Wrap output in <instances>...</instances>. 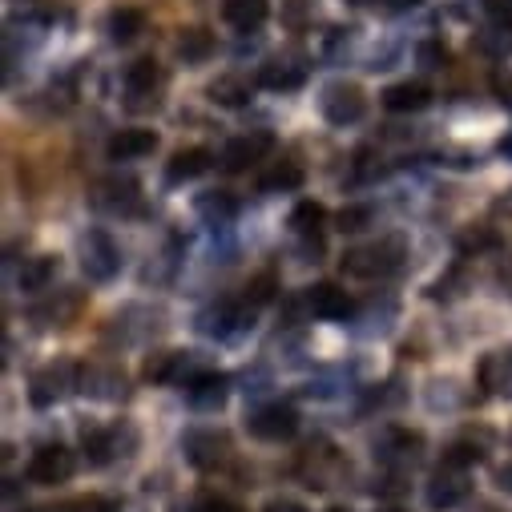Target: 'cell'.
Returning <instances> with one entry per match:
<instances>
[{"mask_svg": "<svg viewBox=\"0 0 512 512\" xmlns=\"http://www.w3.org/2000/svg\"><path fill=\"white\" fill-rule=\"evenodd\" d=\"M404 238L388 234V238H379V242H367V246H351L343 254V271L351 279H383V275H392L400 271L404 263Z\"/></svg>", "mask_w": 512, "mask_h": 512, "instance_id": "cell-1", "label": "cell"}, {"mask_svg": "<svg viewBox=\"0 0 512 512\" xmlns=\"http://www.w3.org/2000/svg\"><path fill=\"white\" fill-rule=\"evenodd\" d=\"M77 383H81V367L73 359H53L41 371H33V379H29V404L33 408H53V404H61L77 388Z\"/></svg>", "mask_w": 512, "mask_h": 512, "instance_id": "cell-2", "label": "cell"}, {"mask_svg": "<svg viewBox=\"0 0 512 512\" xmlns=\"http://www.w3.org/2000/svg\"><path fill=\"white\" fill-rule=\"evenodd\" d=\"M81 271L89 275V283H109L121 271V250L105 230H89L81 234Z\"/></svg>", "mask_w": 512, "mask_h": 512, "instance_id": "cell-3", "label": "cell"}, {"mask_svg": "<svg viewBox=\"0 0 512 512\" xmlns=\"http://www.w3.org/2000/svg\"><path fill=\"white\" fill-rule=\"evenodd\" d=\"M319 109L331 125H339V130H347V125H355L363 113H367V93L355 85V81H331L319 97Z\"/></svg>", "mask_w": 512, "mask_h": 512, "instance_id": "cell-4", "label": "cell"}, {"mask_svg": "<svg viewBox=\"0 0 512 512\" xmlns=\"http://www.w3.org/2000/svg\"><path fill=\"white\" fill-rule=\"evenodd\" d=\"M182 452L198 472H214L230 460V436L218 428H194V432H186Z\"/></svg>", "mask_w": 512, "mask_h": 512, "instance_id": "cell-5", "label": "cell"}, {"mask_svg": "<svg viewBox=\"0 0 512 512\" xmlns=\"http://www.w3.org/2000/svg\"><path fill=\"white\" fill-rule=\"evenodd\" d=\"M246 428H250L254 440L279 444V440H291L299 432V412L291 404H267V408H259V412L246 420Z\"/></svg>", "mask_w": 512, "mask_h": 512, "instance_id": "cell-6", "label": "cell"}, {"mask_svg": "<svg viewBox=\"0 0 512 512\" xmlns=\"http://www.w3.org/2000/svg\"><path fill=\"white\" fill-rule=\"evenodd\" d=\"M468 492H472L468 468H456V464H440V468L432 472V480H428V504H432L436 512H448V508L464 504Z\"/></svg>", "mask_w": 512, "mask_h": 512, "instance_id": "cell-7", "label": "cell"}, {"mask_svg": "<svg viewBox=\"0 0 512 512\" xmlns=\"http://www.w3.org/2000/svg\"><path fill=\"white\" fill-rule=\"evenodd\" d=\"M73 468H77V460L65 444H41L25 472H29L33 484H65L73 476Z\"/></svg>", "mask_w": 512, "mask_h": 512, "instance_id": "cell-8", "label": "cell"}, {"mask_svg": "<svg viewBox=\"0 0 512 512\" xmlns=\"http://www.w3.org/2000/svg\"><path fill=\"white\" fill-rule=\"evenodd\" d=\"M158 89H162V69L154 57H138L125 69V93H130V109H150L158 105Z\"/></svg>", "mask_w": 512, "mask_h": 512, "instance_id": "cell-9", "label": "cell"}, {"mask_svg": "<svg viewBox=\"0 0 512 512\" xmlns=\"http://www.w3.org/2000/svg\"><path fill=\"white\" fill-rule=\"evenodd\" d=\"M271 146H275V138H271L267 130L242 134V138L226 142V150H222V170H226V174H242V170H250L254 162H263V158L271 154Z\"/></svg>", "mask_w": 512, "mask_h": 512, "instance_id": "cell-10", "label": "cell"}, {"mask_svg": "<svg viewBox=\"0 0 512 512\" xmlns=\"http://www.w3.org/2000/svg\"><path fill=\"white\" fill-rule=\"evenodd\" d=\"M476 383L488 396H512V347L488 351L476 363Z\"/></svg>", "mask_w": 512, "mask_h": 512, "instance_id": "cell-11", "label": "cell"}, {"mask_svg": "<svg viewBox=\"0 0 512 512\" xmlns=\"http://www.w3.org/2000/svg\"><path fill=\"white\" fill-rule=\"evenodd\" d=\"M158 150V134L154 130H117L105 142V158L109 162H142Z\"/></svg>", "mask_w": 512, "mask_h": 512, "instance_id": "cell-12", "label": "cell"}, {"mask_svg": "<svg viewBox=\"0 0 512 512\" xmlns=\"http://www.w3.org/2000/svg\"><path fill=\"white\" fill-rule=\"evenodd\" d=\"M97 206L113 214H138L142 210V186L134 178H109L97 186Z\"/></svg>", "mask_w": 512, "mask_h": 512, "instance_id": "cell-13", "label": "cell"}, {"mask_svg": "<svg viewBox=\"0 0 512 512\" xmlns=\"http://www.w3.org/2000/svg\"><path fill=\"white\" fill-rule=\"evenodd\" d=\"M307 307H311V315H319V319H347V315L355 311L351 295L339 291L335 283H315V287H307Z\"/></svg>", "mask_w": 512, "mask_h": 512, "instance_id": "cell-14", "label": "cell"}, {"mask_svg": "<svg viewBox=\"0 0 512 512\" xmlns=\"http://www.w3.org/2000/svg\"><path fill=\"white\" fill-rule=\"evenodd\" d=\"M226 388H230V379L222 371H194L186 379V396L194 408H218L226 400Z\"/></svg>", "mask_w": 512, "mask_h": 512, "instance_id": "cell-15", "label": "cell"}, {"mask_svg": "<svg viewBox=\"0 0 512 512\" xmlns=\"http://www.w3.org/2000/svg\"><path fill=\"white\" fill-rule=\"evenodd\" d=\"M432 101V89L424 81H396L383 89V109H392V113H420L428 109Z\"/></svg>", "mask_w": 512, "mask_h": 512, "instance_id": "cell-16", "label": "cell"}, {"mask_svg": "<svg viewBox=\"0 0 512 512\" xmlns=\"http://www.w3.org/2000/svg\"><path fill=\"white\" fill-rule=\"evenodd\" d=\"M210 162H214V154H210L206 146H190V150H178V154L166 162V182H174V186H182V182H194V178H202V174L210 170Z\"/></svg>", "mask_w": 512, "mask_h": 512, "instance_id": "cell-17", "label": "cell"}, {"mask_svg": "<svg viewBox=\"0 0 512 512\" xmlns=\"http://www.w3.org/2000/svg\"><path fill=\"white\" fill-rule=\"evenodd\" d=\"M81 392H89L97 400H121L125 371L121 367H81Z\"/></svg>", "mask_w": 512, "mask_h": 512, "instance_id": "cell-18", "label": "cell"}, {"mask_svg": "<svg viewBox=\"0 0 512 512\" xmlns=\"http://www.w3.org/2000/svg\"><path fill=\"white\" fill-rule=\"evenodd\" d=\"M222 17H226L230 29L254 33L271 17V5H267V0H222Z\"/></svg>", "mask_w": 512, "mask_h": 512, "instance_id": "cell-19", "label": "cell"}, {"mask_svg": "<svg viewBox=\"0 0 512 512\" xmlns=\"http://www.w3.org/2000/svg\"><path fill=\"white\" fill-rule=\"evenodd\" d=\"M81 452L89 464H109L121 452V428H85L81 432Z\"/></svg>", "mask_w": 512, "mask_h": 512, "instance_id": "cell-20", "label": "cell"}, {"mask_svg": "<svg viewBox=\"0 0 512 512\" xmlns=\"http://www.w3.org/2000/svg\"><path fill=\"white\" fill-rule=\"evenodd\" d=\"M303 81H307V69L295 65V61H283V57H275V61H267V65L259 69V85L271 89V93H291V89H299Z\"/></svg>", "mask_w": 512, "mask_h": 512, "instance_id": "cell-21", "label": "cell"}, {"mask_svg": "<svg viewBox=\"0 0 512 512\" xmlns=\"http://www.w3.org/2000/svg\"><path fill=\"white\" fill-rule=\"evenodd\" d=\"M186 367H190V355L186 351H154L142 367V375L150 383H182L186 379Z\"/></svg>", "mask_w": 512, "mask_h": 512, "instance_id": "cell-22", "label": "cell"}, {"mask_svg": "<svg viewBox=\"0 0 512 512\" xmlns=\"http://www.w3.org/2000/svg\"><path fill=\"white\" fill-rule=\"evenodd\" d=\"M105 29H109V41L113 45H125V41H134L138 33H146V13L134 9V5H121V9L109 13Z\"/></svg>", "mask_w": 512, "mask_h": 512, "instance_id": "cell-23", "label": "cell"}, {"mask_svg": "<svg viewBox=\"0 0 512 512\" xmlns=\"http://www.w3.org/2000/svg\"><path fill=\"white\" fill-rule=\"evenodd\" d=\"M299 186H303V166H299L295 158L275 162V166L259 178V190H263V194H287V190H299Z\"/></svg>", "mask_w": 512, "mask_h": 512, "instance_id": "cell-24", "label": "cell"}, {"mask_svg": "<svg viewBox=\"0 0 512 512\" xmlns=\"http://www.w3.org/2000/svg\"><path fill=\"white\" fill-rule=\"evenodd\" d=\"M57 259L53 254H37V259H29L25 267H21V291H29V295H37V291H49V283L57 279Z\"/></svg>", "mask_w": 512, "mask_h": 512, "instance_id": "cell-25", "label": "cell"}, {"mask_svg": "<svg viewBox=\"0 0 512 512\" xmlns=\"http://www.w3.org/2000/svg\"><path fill=\"white\" fill-rule=\"evenodd\" d=\"M323 218H327V210L319 206V202H299L295 210H291V230L299 234V238H307V242H315L319 246V234H323Z\"/></svg>", "mask_w": 512, "mask_h": 512, "instance_id": "cell-26", "label": "cell"}, {"mask_svg": "<svg viewBox=\"0 0 512 512\" xmlns=\"http://www.w3.org/2000/svg\"><path fill=\"white\" fill-rule=\"evenodd\" d=\"M178 57H182L186 65L210 61V57H214V33H210V29H186V33L178 37Z\"/></svg>", "mask_w": 512, "mask_h": 512, "instance_id": "cell-27", "label": "cell"}, {"mask_svg": "<svg viewBox=\"0 0 512 512\" xmlns=\"http://www.w3.org/2000/svg\"><path fill=\"white\" fill-rule=\"evenodd\" d=\"M198 214L206 218V222H214V226H222V222H230L234 214H238V202H234V194H226V190H206V194H198Z\"/></svg>", "mask_w": 512, "mask_h": 512, "instance_id": "cell-28", "label": "cell"}, {"mask_svg": "<svg viewBox=\"0 0 512 512\" xmlns=\"http://www.w3.org/2000/svg\"><path fill=\"white\" fill-rule=\"evenodd\" d=\"M45 512H117V504L109 496H97V492H81V496H69V500H57L53 508Z\"/></svg>", "mask_w": 512, "mask_h": 512, "instance_id": "cell-29", "label": "cell"}, {"mask_svg": "<svg viewBox=\"0 0 512 512\" xmlns=\"http://www.w3.org/2000/svg\"><path fill=\"white\" fill-rule=\"evenodd\" d=\"M246 97H250V85L242 77H218L210 85V101L214 105H246Z\"/></svg>", "mask_w": 512, "mask_h": 512, "instance_id": "cell-30", "label": "cell"}, {"mask_svg": "<svg viewBox=\"0 0 512 512\" xmlns=\"http://www.w3.org/2000/svg\"><path fill=\"white\" fill-rule=\"evenodd\" d=\"M271 299H275V279H271V275H259L254 283H246V295H242V303H246V307L259 311V307H263V303H271Z\"/></svg>", "mask_w": 512, "mask_h": 512, "instance_id": "cell-31", "label": "cell"}, {"mask_svg": "<svg viewBox=\"0 0 512 512\" xmlns=\"http://www.w3.org/2000/svg\"><path fill=\"white\" fill-rule=\"evenodd\" d=\"M480 460H484V452H480L476 444H468V440H460V444L444 448V464H456V468H472V464H480Z\"/></svg>", "mask_w": 512, "mask_h": 512, "instance_id": "cell-32", "label": "cell"}, {"mask_svg": "<svg viewBox=\"0 0 512 512\" xmlns=\"http://www.w3.org/2000/svg\"><path fill=\"white\" fill-rule=\"evenodd\" d=\"M367 222H371V206H343L339 210V230H347V234L367 230Z\"/></svg>", "mask_w": 512, "mask_h": 512, "instance_id": "cell-33", "label": "cell"}, {"mask_svg": "<svg viewBox=\"0 0 512 512\" xmlns=\"http://www.w3.org/2000/svg\"><path fill=\"white\" fill-rule=\"evenodd\" d=\"M190 512H246V508H238V504H234V500H226V496L206 492V496H198V500L190 504Z\"/></svg>", "mask_w": 512, "mask_h": 512, "instance_id": "cell-34", "label": "cell"}, {"mask_svg": "<svg viewBox=\"0 0 512 512\" xmlns=\"http://www.w3.org/2000/svg\"><path fill=\"white\" fill-rule=\"evenodd\" d=\"M444 61H448V49H444L440 41H424V45H420V65H424V69H440Z\"/></svg>", "mask_w": 512, "mask_h": 512, "instance_id": "cell-35", "label": "cell"}, {"mask_svg": "<svg viewBox=\"0 0 512 512\" xmlns=\"http://www.w3.org/2000/svg\"><path fill=\"white\" fill-rule=\"evenodd\" d=\"M480 5H484V13H488L500 29H508V25H512V0H480Z\"/></svg>", "mask_w": 512, "mask_h": 512, "instance_id": "cell-36", "label": "cell"}, {"mask_svg": "<svg viewBox=\"0 0 512 512\" xmlns=\"http://www.w3.org/2000/svg\"><path fill=\"white\" fill-rule=\"evenodd\" d=\"M259 512H311L303 500H295V496H271Z\"/></svg>", "mask_w": 512, "mask_h": 512, "instance_id": "cell-37", "label": "cell"}, {"mask_svg": "<svg viewBox=\"0 0 512 512\" xmlns=\"http://www.w3.org/2000/svg\"><path fill=\"white\" fill-rule=\"evenodd\" d=\"M492 89H496V97L512 109V73H496V77H492Z\"/></svg>", "mask_w": 512, "mask_h": 512, "instance_id": "cell-38", "label": "cell"}, {"mask_svg": "<svg viewBox=\"0 0 512 512\" xmlns=\"http://www.w3.org/2000/svg\"><path fill=\"white\" fill-rule=\"evenodd\" d=\"M416 5H424V0H388V9H396V13H404V9H416Z\"/></svg>", "mask_w": 512, "mask_h": 512, "instance_id": "cell-39", "label": "cell"}, {"mask_svg": "<svg viewBox=\"0 0 512 512\" xmlns=\"http://www.w3.org/2000/svg\"><path fill=\"white\" fill-rule=\"evenodd\" d=\"M500 488H508V492H512V468H504V472H500Z\"/></svg>", "mask_w": 512, "mask_h": 512, "instance_id": "cell-40", "label": "cell"}, {"mask_svg": "<svg viewBox=\"0 0 512 512\" xmlns=\"http://www.w3.org/2000/svg\"><path fill=\"white\" fill-rule=\"evenodd\" d=\"M327 512H347V508H327Z\"/></svg>", "mask_w": 512, "mask_h": 512, "instance_id": "cell-41", "label": "cell"}, {"mask_svg": "<svg viewBox=\"0 0 512 512\" xmlns=\"http://www.w3.org/2000/svg\"><path fill=\"white\" fill-rule=\"evenodd\" d=\"M484 512H496V508H484Z\"/></svg>", "mask_w": 512, "mask_h": 512, "instance_id": "cell-42", "label": "cell"}]
</instances>
